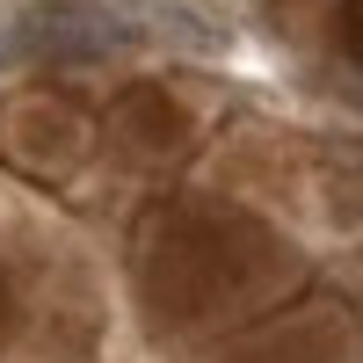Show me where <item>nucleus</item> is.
<instances>
[{"label":"nucleus","mask_w":363,"mask_h":363,"mask_svg":"<svg viewBox=\"0 0 363 363\" xmlns=\"http://www.w3.org/2000/svg\"><path fill=\"white\" fill-rule=\"evenodd\" d=\"M349 44L363 51V0H349Z\"/></svg>","instance_id":"obj_1"}]
</instances>
